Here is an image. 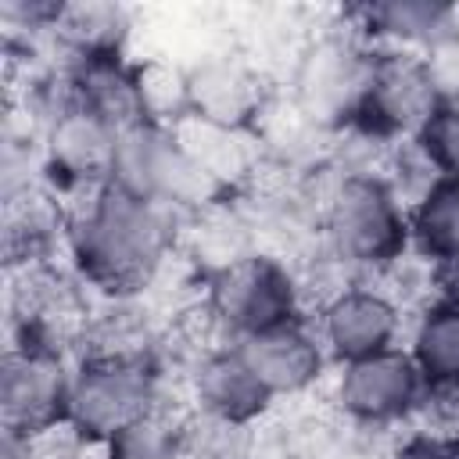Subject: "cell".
Returning <instances> with one entry per match:
<instances>
[{
	"instance_id": "obj_1",
	"label": "cell",
	"mask_w": 459,
	"mask_h": 459,
	"mask_svg": "<svg viewBox=\"0 0 459 459\" xmlns=\"http://www.w3.org/2000/svg\"><path fill=\"white\" fill-rule=\"evenodd\" d=\"M183 219L122 183H104L68 201L65 255L72 276L104 298L126 301L154 287L179 258Z\"/></svg>"
},
{
	"instance_id": "obj_2",
	"label": "cell",
	"mask_w": 459,
	"mask_h": 459,
	"mask_svg": "<svg viewBox=\"0 0 459 459\" xmlns=\"http://www.w3.org/2000/svg\"><path fill=\"white\" fill-rule=\"evenodd\" d=\"M319 247L355 280H380L409 255V204L377 169L333 165L316 190Z\"/></svg>"
},
{
	"instance_id": "obj_3",
	"label": "cell",
	"mask_w": 459,
	"mask_h": 459,
	"mask_svg": "<svg viewBox=\"0 0 459 459\" xmlns=\"http://www.w3.org/2000/svg\"><path fill=\"white\" fill-rule=\"evenodd\" d=\"M165 373L154 355L133 351H82L72 369L65 427L100 448L136 420L165 409Z\"/></svg>"
},
{
	"instance_id": "obj_4",
	"label": "cell",
	"mask_w": 459,
	"mask_h": 459,
	"mask_svg": "<svg viewBox=\"0 0 459 459\" xmlns=\"http://www.w3.org/2000/svg\"><path fill=\"white\" fill-rule=\"evenodd\" d=\"M369 61L373 47L355 29H326L294 54L287 100L323 136H341L359 118Z\"/></svg>"
},
{
	"instance_id": "obj_5",
	"label": "cell",
	"mask_w": 459,
	"mask_h": 459,
	"mask_svg": "<svg viewBox=\"0 0 459 459\" xmlns=\"http://www.w3.org/2000/svg\"><path fill=\"white\" fill-rule=\"evenodd\" d=\"M201 305L230 344L247 333L298 319L308 308L298 269L269 247H258L247 258L208 276L201 283Z\"/></svg>"
},
{
	"instance_id": "obj_6",
	"label": "cell",
	"mask_w": 459,
	"mask_h": 459,
	"mask_svg": "<svg viewBox=\"0 0 459 459\" xmlns=\"http://www.w3.org/2000/svg\"><path fill=\"white\" fill-rule=\"evenodd\" d=\"M72 369L68 351L47 337L18 333L7 344L0 366V423L11 445H29L65 427Z\"/></svg>"
},
{
	"instance_id": "obj_7",
	"label": "cell",
	"mask_w": 459,
	"mask_h": 459,
	"mask_svg": "<svg viewBox=\"0 0 459 459\" xmlns=\"http://www.w3.org/2000/svg\"><path fill=\"white\" fill-rule=\"evenodd\" d=\"M441 97H445V82L427 54L373 47L362 108L351 129L384 147L416 140L420 129L437 111Z\"/></svg>"
},
{
	"instance_id": "obj_8",
	"label": "cell",
	"mask_w": 459,
	"mask_h": 459,
	"mask_svg": "<svg viewBox=\"0 0 459 459\" xmlns=\"http://www.w3.org/2000/svg\"><path fill=\"white\" fill-rule=\"evenodd\" d=\"M111 183H122L126 190L165 204L179 219L197 215V212L226 201V194L190 158V151L183 147L176 129L147 126V122L122 133L118 165H115Z\"/></svg>"
},
{
	"instance_id": "obj_9",
	"label": "cell",
	"mask_w": 459,
	"mask_h": 459,
	"mask_svg": "<svg viewBox=\"0 0 459 459\" xmlns=\"http://www.w3.org/2000/svg\"><path fill=\"white\" fill-rule=\"evenodd\" d=\"M118 143H122V129L86 111L82 104L65 100L61 93H54V104L43 115L36 136L43 176L68 201L115 179Z\"/></svg>"
},
{
	"instance_id": "obj_10",
	"label": "cell",
	"mask_w": 459,
	"mask_h": 459,
	"mask_svg": "<svg viewBox=\"0 0 459 459\" xmlns=\"http://www.w3.org/2000/svg\"><path fill=\"white\" fill-rule=\"evenodd\" d=\"M427 380L416 369L405 344L333 366L330 402L348 427L387 430L420 416Z\"/></svg>"
},
{
	"instance_id": "obj_11",
	"label": "cell",
	"mask_w": 459,
	"mask_h": 459,
	"mask_svg": "<svg viewBox=\"0 0 459 459\" xmlns=\"http://www.w3.org/2000/svg\"><path fill=\"white\" fill-rule=\"evenodd\" d=\"M308 319L333 366L398 348L409 330L402 298L377 280H355L341 287L323 305H316Z\"/></svg>"
},
{
	"instance_id": "obj_12",
	"label": "cell",
	"mask_w": 459,
	"mask_h": 459,
	"mask_svg": "<svg viewBox=\"0 0 459 459\" xmlns=\"http://www.w3.org/2000/svg\"><path fill=\"white\" fill-rule=\"evenodd\" d=\"M190 79V118L226 126V129H251L265 115L276 97L265 68L233 50H212L186 65Z\"/></svg>"
},
{
	"instance_id": "obj_13",
	"label": "cell",
	"mask_w": 459,
	"mask_h": 459,
	"mask_svg": "<svg viewBox=\"0 0 459 459\" xmlns=\"http://www.w3.org/2000/svg\"><path fill=\"white\" fill-rule=\"evenodd\" d=\"M233 344L240 348L244 362L262 380V387L273 394V402L308 394L312 387L323 384L326 369L333 366L308 316H298V319H287L280 326L247 333Z\"/></svg>"
},
{
	"instance_id": "obj_14",
	"label": "cell",
	"mask_w": 459,
	"mask_h": 459,
	"mask_svg": "<svg viewBox=\"0 0 459 459\" xmlns=\"http://www.w3.org/2000/svg\"><path fill=\"white\" fill-rule=\"evenodd\" d=\"M186 402L194 416L230 427H258L276 405L237 344L212 348L186 366Z\"/></svg>"
},
{
	"instance_id": "obj_15",
	"label": "cell",
	"mask_w": 459,
	"mask_h": 459,
	"mask_svg": "<svg viewBox=\"0 0 459 459\" xmlns=\"http://www.w3.org/2000/svg\"><path fill=\"white\" fill-rule=\"evenodd\" d=\"M258 247V222L240 197H226L197 215H186L179 226V262L190 269L194 283H204Z\"/></svg>"
},
{
	"instance_id": "obj_16",
	"label": "cell",
	"mask_w": 459,
	"mask_h": 459,
	"mask_svg": "<svg viewBox=\"0 0 459 459\" xmlns=\"http://www.w3.org/2000/svg\"><path fill=\"white\" fill-rule=\"evenodd\" d=\"M355 32L369 47L412 50V54H437L459 43V7L430 4V0H391L351 11Z\"/></svg>"
},
{
	"instance_id": "obj_17",
	"label": "cell",
	"mask_w": 459,
	"mask_h": 459,
	"mask_svg": "<svg viewBox=\"0 0 459 459\" xmlns=\"http://www.w3.org/2000/svg\"><path fill=\"white\" fill-rule=\"evenodd\" d=\"M176 136L226 197H244L269 161L251 129H226L201 118H186L183 126H176Z\"/></svg>"
},
{
	"instance_id": "obj_18",
	"label": "cell",
	"mask_w": 459,
	"mask_h": 459,
	"mask_svg": "<svg viewBox=\"0 0 459 459\" xmlns=\"http://www.w3.org/2000/svg\"><path fill=\"white\" fill-rule=\"evenodd\" d=\"M129 32H133V14L122 4L79 0V4H61L50 39L65 54V61L118 57V54H126Z\"/></svg>"
},
{
	"instance_id": "obj_19",
	"label": "cell",
	"mask_w": 459,
	"mask_h": 459,
	"mask_svg": "<svg viewBox=\"0 0 459 459\" xmlns=\"http://www.w3.org/2000/svg\"><path fill=\"white\" fill-rule=\"evenodd\" d=\"M405 351L416 369L434 387H459V305L430 298L416 316H409Z\"/></svg>"
},
{
	"instance_id": "obj_20",
	"label": "cell",
	"mask_w": 459,
	"mask_h": 459,
	"mask_svg": "<svg viewBox=\"0 0 459 459\" xmlns=\"http://www.w3.org/2000/svg\"><path fill=\"white\" fill-rule=\"evenodd\" d=\"M409 247L430 269L459 262V183L441 179L409 208Z\"/></svg>"
},
{
	"instance_id": "obj_21",
	"label": "cell",
	"mask_w": 459,
	"mask_h": 459,
	"mask_svg": "<svg viewBox=\"0 0 459 459\" xmlns=\"http://www.w3.org/2000/svg\"><path fill=\"white\" fill-rule=\"evenodd\" d=\"M140 122L176 129L190 118V79L186 65L172 57H133Z\"/></svg>"
},
{
	"instance_id": "obj_22",
	"label": "cell",
	"mask_w": 459,
	"mask_h": 459,
	"mask_svg": "<svg viewBox=\"0 0 459 459\" xmlns=\"http://www.w3.org/2000/svg\"><path fill=\"white\" fill-rule=\"evenodd\" d=\"M183 412H172L169 405L136 420L122 434L100 445V459H179L183 448Z\"/></svg>"
},
{
	"instance_id": "obj_23",
	"label": "cell",
	"mask_w": 459,
	"mask_h": 459,
	"mask_svg": "<svg viewBox=\"0 0 459 459\" xmlns=\"http://www.w3.org/2000/svg\"><path fill=\"white\" fill-rule=\"evenodd\" d=\"M255 427H230L186 412L179 459H251Z\"/></svg>"
},
{
	"instance_id": "obj_24",
	"label": "cell",
	"mask_w": 459,
	"mask_h": 459,
	"mask_svg": "<svg viewBox=\"0 0 459 459\" xmlns=\"http://www.w3.org/2000/svg\"><path fill=\"white\" fill-rule=\"evenodd\" d=\"M416 143L445 176L459 172V90H445L437 111L420 129Z\"/></svg>"
},
{
	"instance_id": "obj_25",
	"label": "cell",
	"mask_w": 459,
	"mask_h": 459,
	"mask_svg": "<svg viewBox=\"0 0 459 459\" xmlns=\"http://www.w3.org/2000/svg\"><path fill=\"white\" fill-rule=\"evenodd\" d=\"M452 459H459V437H452Z\"/></svg>"
},
{
	"instance_id": "obj_26",
	"label": "cell",
	"mask_w": 459,
	"mask_h": 459,
	"mask_svg": "<svg viewBox=\"0 0 459 459\" xmlns=\"http://www.w3.org/2000/svg\"><path fill=\"white\" fill-rule=\"evenodd\" d=\"M455 183H459V172H455Z\"/></svg>"
}]
</instances>
